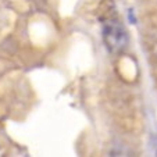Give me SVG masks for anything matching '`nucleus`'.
<instances>
[{"instance_id":"obj_1","label":"nucleus","mask_w":157,"mask_h":157,"mask_svg":"<svg viewBox=\"0 0 157 157\" xmlns=\"http://www.w3.org/2000/svg\"><path fill=\"white\" fill-rule=\"evenodd\" d=\"M101 32L106 48L111 53H120L128 44V35L124 25L117 18H106L101 22Z\"/></svg>"}]
</instances>
